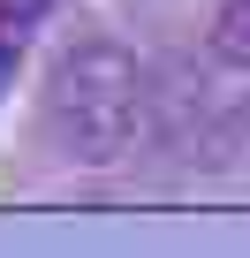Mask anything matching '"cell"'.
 I'll use <instances>...</instances> for the list:
<instances>
[{
  "mask_svg": "<svg viewBox=\"0 0 250 258\" xmlns=\"http://www.w3.org/2000/svg\"><path fill=\"white\" fill-rule=\"evenodd\" d=\"M46 129L84 167L129 160L152 137V69L129 46H106V38L61 53L53 76H46Z\"/></svg>",
  "mask_w": 250,
  "mask_h": 258,
  "instance_id": "1",
  "label": "cell"
},
{
  "mask_svg": "<svg viewBox=\"0 0 250 258\" xmlns=\"http://www.w3.org/2000/svg\"><path fill=\"white\" fill-rule=\"evenodd\" d=\"M46 8H53V0H0V91L16 84V69H23L31 38L46 31Z\"/></svg>",
  "mask_w": 250,
  "mask_h": 258,
  "instance_id": "2",
  "label": "cell"
},
{
  "mask_svg": "<svg viewBox=\"0 0 250 258\" xmlns=\"http://www.w3.org/2000/svg\"><path fill=\"white\" fill-rule=\"evenodd\" d=\"M205 46H212L227 69H250V0H220V8H212V31H205Z\"/></svg>",
  "mask_w": 250,
  "mask_h": 258,
  "instance_id": "3",
  "label": "cell"
}]
</instances>
